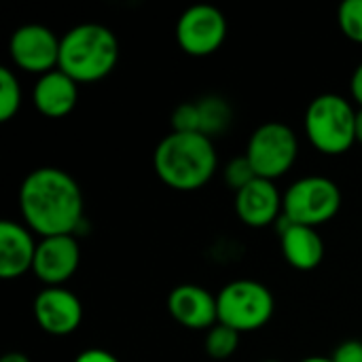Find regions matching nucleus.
<instances>
[{"instance_id":"nucleus-5","label":"nucleus","mask_w":362,"mask_h":362,"mask_svg":"<svg viewBox=\"0 0 362 362\" xmlns=\"http://www.w3.org/2000/svg\"><path fill=\"white\" fill-rule=\"evenodd\" d=\"M218 322L242 333H252L263 329L276 310V299L272 291L257 280H233L221 288L216 295Z\"/></svg>"},{"instance_id":"nucleus-7","label":"nucleus","mask_w":362,"mask_h":362,"mask_svg":"<svg viewBox=\"0 0 362 362\" xmlns=\"http://www.w3.org/2000/svg\"><path fill=\"white\" fill-rule=\"evenodd\" d=\"M244 155L259 178L276 180L295 165L299 138L286 123L267 121L250 134Z\"/></svg>"},{"instance_id":"nucleus-17","label":"nucleus","mask_w":362,"mask_h":362,"mask_svg":"<svg viewBox=\"0 0 362 362\" xmlns=\"http://www.w3.org/2000/svg\"><path fill=\"white\" fill-rule=\"evenodd\" d=\"M197 108H199L204 136L214 138V136L227 132V127L231 125L233 110H231L229 102L223 100L221 95H206V98L197 100Z\"/></svg>"},{"instance_id":"nucleus-6","label":"nucleus","mask_w":362,"mask_h":362,"mask_svg":"<svg viewBox=\"0 0 362 362\" xmlns=\"http://www.w3.org/2000/svg\"><path fill=\"white\" fill-rule=\"evenodd\" d=\"M341 189L327 176H303L284 191V218L318 229L341 210Z\"/></svg>"},{"instance_id":"nucleus-27","label":"nucleus","mask_w":362,"mask_h":362,"mask_svg":"<svg viewBox=\"0 0 362 362\" xmlns=\"http://www.w3.org/2000/svg\"><path fill=\"white\" fill-rule=\"evenodd\" d=\"M356 142L362 144V108L356 110Z\"/></svg>"},{"instance_id":"nucleus-13","label":"nucleus","mask_w":362,"mask_h":362,"mask_svg":"<svg viewBox=\"0 0 362 362\" xmlns=\"http://www.w3.org/2000/svg\"><path fill=\"white\" fill-rule=\"evenodd\" d=\"M170 316L189 331H210L218 325L216 297L199 284H178L168 295Z\"/></svg>"},{"instance_id":"nucleus-20","label":"nucleus","mask_w":362,"mask_h":362,"mask_svg":"<svg viewBox=\"0 0 362 362\" xmlns=\"http://www.w3.org/2000/svg\"><path fill=\"white\" fill-rule=\"evenodd\" d=\"M337 23L346 38L362 45V0H344L337 8Z\"/></svg>"},{"instance_id":"nucleus-25","label":"nucleus","mask_w":362,"mask_h":362,"mask_svg":"<svg viewBox=\"0 0 362 362\" xmlns=\"http://www.w3.org/2000/svg\"><path fill=\"white\" fill-rule=\"evenodd\" d=\"M350 93H352V100L358 104V108H362V62L356 66V70L352 72V78H350Z\"/></svg>"},{"instance_id":"nucleus-19","label":"nucleus","mask_w":362,"mask_h":362,"mask_svg":"<svg viewBox=\"0 0 362 362\" xmlns=\"http://www.w3.org/2000/svg\"><path fill=\"white\" fill-rule=\"evenodd\" d=\"M21 108V83L8 68H0V121H11Z\"/></svg>"},{"instance_id":"nucleus-23","label":"nucleus","mask_w":362,"mask_h":362,"mask_svg":"<svg viewBox=\"0 0 362 362\" xmlns=\"http://www.w3.org/2000/svg\"><path fill=\"white\" fill-rule=\"evenodd\" d=\"M333 362H362V341L358 339H348L341 346L335 348Z\"/></svg>"},{"instance_id":"nucleus-14","label":"nucleus","mask_w":362,"mask_h":362,"mask_svg":"<svg viewBox=\"0 0 362 362\" xmlns=\"http://www.w3.org/2000/svg\"><path fill=\"white\" fill-rule=\"evenodd\" d=\"M36 246L34 233L23 223L4 218L0 223V278L15 280L32 272Z\"/></svg>"},{"instance_id":"nucleus-12","label":"nucleus","mask_w":362,"mask_h":362,"mask_svg":"<svg viewBox=\"0 0 362 362\" xmlns=\"http://www.w3.org/2000/svg\"><path fill=\"white\" fill-rule=\"evenodd\" d=\"M233 204L238 218L252 229H265L278 223L284 214V195L276 187V180L259 176L235 193Z\"/></svg>"},{"instance_id":"nucleus-15","label":"nucleus","mask_w":362,"mask_h":362,"mask_svg":"<svg viewBox=\"0 0 362 362\" xmlns=\"http://www.w3.org/2000/svg\"><path fill=\"white\" fill-rule=\"evenodd\" d=\"M36 110L47 119L68 117L78 102V83L59 68L36 78L32 89Z\"/></svg>"},{"instance_id":"nucleus-26","label":"nucleus","mask_w":362,"mask_h":362,"mask_svg":"<svg viewBox=\"0 0 362 362\" xmlns=\"http://www.w3.org/2000/svg\"><path fill=\"white\" fill-rule=\"evenodd\" d=\"M0 362H32L23 352H6Z\"/></svg>"},{"instance_id":"nucleus-3","label":"nucleus","mask_w":362,"mask_h":362,"mask_svg":"<svg viewBox=\"0 0 362 362\" xmlns=\"http://www.w3.org/2000/svg\"><path fill=\"white\" fill-rule=\"evenodd\" d=\"M119 62L117 34L95 21L70 28L59 42L57 68L78 85L106 78Z\"/></svg>"},{"instance_id":"nucleus-18","label":"nucleus","mask_w":362,"mask_h":362,"mask_svg":"<svg viewBox=\"0 0 362 362\" xmlns=\"http://www.w3.org/2000/svg\"><path fill=\"white\" fill-rule=\"evenodd\" d=\"M206 352L210 358L214 361H227L235 354V350L240 348V333L227 325H214L204 339Z\"/></svg>"},{"instance_id":"nucleus-29","label":"nucleus","mask_w":362,"mask_h":362,"mask_svg":"<svg viewBox=\"0 0 362 362\" xmlns=\"http://www.w3.org/2000/svg\"><path fill=\"white\" fill-rule=\"evenodd\" d=\"M263 362H280V361H263Z\"/></svg>"},{"instance_id":"nucleus-9","label":"nucleus","mask_w":362,"mask_h":362,"mask_svg":"<svg viewBox=\"0 0 362 362\" xmlns=\"http://www.w3.org/2000/svg\"><path fill=\"white\" fill-rule=\"evenodd\" d=\"M62 38L42 23H23L8 38L13 64L28 74H47L59 64Z\"/></svg>"},{"instance_id":"nucleus-28","label":"nucleus","mask_w":362,"mask_h":362,"mask_svg":"<svg viewBox=\"0 0 362 362\" xmlns=\"http://www.w3.org/2000/svg\"><path fill=\"white\" fill-rule=\"evenodd\" d=\"M299 362H333V358H325V356H308Z\"/></svg>"},{"instance_id":"nucleus-10","label":"nucleus","mask_w":362,"mask_h":362,"mask_svg":"<svg viewBox=\"0 0 362 362\" xmlns=\"http://www.w3.org/2000/svg\"><path fill=\"white\" fill-rule=\"evenodd\" d=\"M32 314L36 325L53 337H66L83 322V305L78 297L64 286L42 288L34 297Z\"/></svg>"},{"instance_id":"nucleus-2","label":"nucleus","mask_w":362,"mask_h":362,"mask_svg":"<svg viewBox=\"0 0 362 362\" xmlns=\"http://www.w3.org/2000/svg\"><path fill=\"white\" fill-rule=\"evenodd\" d=\"M153 165L159 180L174 191H197L206 187L218 168V155L212 138L204 134L170 132L153 153Z\"/></svg>"},{"instance_id":"nucleus-1","label":"nucleus","mask_w":362,"mask_h":362,"mask_svg":"<svg viewBox=\"0 0 362 362\" xmlns=\"http://www.w3.org/2000/svg\"><path fill=\"white\" fill-rule=\"evenodd\" d=\"M17 199L23 225L34 235H76L85 223L83 191L62 168L32 170L23 178Z\"/></svg>"},{"instance_id":"nucleus-24","label":"nucleus","mask_w":362,"mask_h":362,"mask_svg":"<svg viewBox=\"0 0 362 362\" xmlns=\"http://www.w3.org/2000/svg\"><path fill=\"white\" fill-rule=\"evenodd\" d=\"M72 362H121L115 354H110L108 350L102 348H89L76 354V358Z\"/></svg>"},{"instance_id":"nucleus-21","label":"nucleus","mask_w":362,"mask_h":362,"mask_svg":"<svg viewBox=\"0 0 362 362\" xmlns=\"http://www.w3.org/2000/svg\"><path fill=\"white\" fill-rule=\"evenodd\" d=\"M172 132L180 134H202V119L197 102H182L172 112Z\"/></svg>"},{"instance_id":"nucleus-16","label":"nucleus","mask_w":362,"mask_h":362,"mask_svg":"<svg viewBox=\"0 0 362 362\" xmlns=\"http://www.w3.org/2000/svg\"><path fill=\"white\" fill-rule=\"evenodd\" d=\"M280 250L284 261L299 272H312L325 259V242L318 229L295 225L284 216L280 218Z\"/></svg>"},{"instance_id":"nucleus-11","label":"nucleus","mask_w":362,"mask_h":362,"mask_svg":"<svg viewBox=\"0 0 362 362\" xmlns=\"http://www.w3.org/2000/svg\"><path fill=\"white\" fill-rule=\"evenodd\" d=\"M81 263V246L76 235L40 238L34 257V276L45 286H64Z\"/></svg>"},{"instance_id":"nucleus-8","label":"nucleus","mask_w":362,"mask_h":362,"mask_svg":"<svg viewBox=\"0 0 362 362\" xmlns=\"http://www.w3.org/2000/svg\"><path fill=\"white\" fill-rule=\"evenodd\" d=\"M225 13L208 2L185 8L176 21V42L191 57H208L216 53L227 38Z\"/></svg>"},{"instance_id":"nucleus-22","label":"nucleus","mask_w":362,"mask_h":362,"mask_svg":"<svg viewBox=\"0 0 362 362\" xmlns=\"http://www.w3.org/2000/svg\"><path fill=\"white\" fill-rule=\"evenodd\" d=\"M223 176H225L227 187H229V189H233L235 193H238V191H242L246 185H250V182L257 178V174H255V170H252L250 161L246 159V155H242V157H233V159L225 165Z\"/></svg>"},{"instance_id":"nucleus-4","label":"nucleus","mask_w":362,"mask_h":362,"mask_svg":"<svg viewBox=\"0 0 362 362\" xmlns=\"http://www.w3.org/2000/svg\"><path fill=\"white\" fill-rule=\"evenodd\" d=\"M354 104L339 93H320L305 108V136L310 144L329 157L348 153L356 142Z\"/></svg>"}]
</instances>
